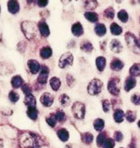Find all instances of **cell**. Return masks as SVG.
Segmentation results:
<instances>
[{
	"label": "cell",
	"mask_w": 140,
	"mask_h": 148,
	"mask_svg": "<svg viewBox=\"0 0 140 148\" xmlns=\"http://www.w3.org/2000/svg\"><path fill=\"white\" fill-rule=\"evenodd\" d=\"M22 31L24 32L26 38L30 40V38L36 36L38 31V25L34 22L26 21L22 23Z\"/></svg>",
	"instance_id": "cell-1"
},
{
	"label": "cell",
	"mask_w": 140,
	"mask_h": 148,
	"mask_svg": "<svg viewBox=\"0 0 140 148\" xmlns=\"http://www.w3.org/2000/svg\"><path fill=\"white\" fill-rule=\"evenodd\" d=\"M125 40L128 47L130 48L132 52L135 53H140V40L134 36L133 33L127 32L125 34Z\"/></svg>",
	"instance_id": "cell-2"
},
{
	"label": "cell",
	"mask_w": 140,
	"mask_h": 148,
	"mask_svg": "<svg viewBox=\"0 0 140 148\" xmlns=\"http://www.w3.org/2000/svg\"><path fill=\"white\" fill-rule=\"evenodd\" d=\"M102 88H103L102 81H100L99 79H93L90 81V83L88 85V92L89 95L96 96L102 91Z\"/></svg>",
	"instance_id": "cell-3"
},
{
	"label": "cell",
	"mask_w": 140,
	"mask_h": 148,
	"mask_svg": "<svg viewBox=\"0 0 140 148\" xmlns=\"http://www.w3.org/2000/svg\"><path fill=\"white\" fill-rule=\"evenodd\" d=\"M119 83H120V79L119 77H113L109 80V82H108V84H107L108 91H109L110 94H112L115 97H118L119 95L120 89L118 86Z\"/></svg>",
	"instance_id": "cell-4"
},
{
	"label": "cell",
	"mask_w": 140,
	"mask_h": 148,
	"mask_svg": "<svg viewBox=\"0 0 140 148\" xmlns=\"http://www.w3.org/2000/svg\"><path fill=\"white\" fill-rule=\"evenodd\" d=\"M72 114H73V115H74L75 118L84 119L85 114H86V106H85L84 103L79 102V101H76V102L72 105Z\"/></svg>",
	"instance_id": "cell-5"
},
{
	"label": "cell",
	"mask_w": 140,
	"mask_h": 148,
	"mask_svg": "<svg viewBox=\"0 0 140 148\" xmlns=\"http://www.w3.org/2000/svg\"><path fill=\"white\" fill-rule=\"evenodd\" d=\"M73 62V56L71 53H63L59 58V62H58V66L60 69H65L67 67L72 65Z\"/></svg>",
	"instance_id": "cell-6"
},
{
	"label": "cell",
	"mask_w": 140,
	"mask_h": 148,
	"mask_svg": "<svg viewBox=\"0 0 140 148\" xmlns=\"http://www.w3.org/2000/svg\"><path fill=\"white\" fill-rule=\"evenodd\" d=\"M49 75V69L46 66H42L40 69V75L38 77V83L41 84H45L48 79Z\"/></svg>",
	"instance_id": "cell-7"
},
{
	"label": "cell",
	"mask_w": 140,
	"mask_h": 148,
	"mask_svg": "<svg viewBox=\"0 0 140 148\" xmlns=\"http://www.w3.org/2000/svg\"><path fill=\"white\" fill-rule=\"evenodd\" d=\"M41 102L45 107H50L54 102V97L50 93H44L41 97Z\"/></svg>",
	"instance_id": "cell-8"
},
{
	"label": "cell",
	"mask_w": 140,
	"mask_h": 148,
	"mask_svg": "<svg viewBox=\"0 0 140 148\" xmlns=\"http://www.w3.org/2000/svg\"><path fill=\"white\" fill-rule=\"evenodd\" d=\"M135 85H137V80L134 77H127L124 83V90L126 92H130L132 89L134 88Z\"/></svg>",
	"instance_id": "cell-9"
},
{
	"label": "cell",
	"mask_w": 140,
	"mask_h": 148,
	"mask_svg": "<svg viewBox=\"0 0 140 148\" xmlns=\"http://www.w3.org/2000/svg\"><path fill=\"white\" fill-rule=\"evenodd\" d=\"M123 67H124V63L121 60L118 59V58H114V59H113L111 61V63H110V68L114 71H121V69H123Z\"/></svg>",
	"instance_id": "cell-10"
},
{
	"label": "cell",
	"mask_w": 140,
	"mask_h": 148,
	"mask_svg": "<svg viewBox=\"0 0 140 148\" xmlns=\"http://www.w3.org/2000/svg\"><path fill=\"white\" fill-rule=\"evenodd\" d=\"M28 68L30 69L31 73L33 74H36L38 72H40V69H41V66H40V63H39L38 61L36 60H29L28 62Z\"/></svg>",
	"instance_id": "cell-11"
},
{
	"label": "cell",
	"mask_w": 140,
	"mask_h": 148,
	"mask_svg": "<svg viewBox=\"0 0 140 148\" xmlns=\"http://www.w3.org/2000/svg\"><path fill=\"white\" fill-rule=\"evenodd\" d=\"M8 10L10 13L12 14H16L19 12L20 10V6H19V3L17 1H13V0H10V1L8 2Z\"/></svg>",
	"instance_id": "cell-12"
},
{
	"label": "cell",
	"mask_w": 140,
	"mask_h": 148,
	"mask_svg": "<svg viewBox=\"0 0 140 148\" xmlns=\"http://www.w3.org/2000/svg\"><path fill=\"white\" fill-rule=\"evenodd\" d=\"M113 117H114V120L116 123H121V122H123L124 118H125V114H124V112L121 110V109H116Z\"/></svg>",
	"instance_id": "cell-13"
},
{
	"label": "cell",
	"mask_w": 140,
	"mask_h": 148,
	"mask_svg": "<svg viewBox=\"0 0 140 148\" xmlns=\"http://www.w3.org/2000/svg\"><path fill=\"white\" fill-rule=\"evenodd\" d=\"M72 32L74 36L80 37L81 35L84 33V29H83L82 25H81L80 23H75V24H73L72 26Z\"/></svg>",
	"instance_id": "cell-14"
},
{
	"label": "cell",
	"mask_w": 140,
	"mask_h": 148,
	"mask_svg": "<svg viewBox=\"0 0 140 148\" xmlns=\"http://www.w3.org/2000/svg\"><path fill=\"white\" fill-rule=\"evenodd\" d=\"M38 27H39V30H40V32H41L42 37L46 38V37H48L50 35V29H49V27H48V25H47L46 23L41 22L40 24H39Z\"/></svg>",
	"instance_id": "cell-15"
},
{
	"label": "cell",
	"mask_w": 140,
	"mask_h": 148,
	"mask_svg": "<svg viewBox=\"0 0 140 148\" xmlns=\"http://www.w3.org/2000/svg\"><path fill=\"white\" fill-rule=\"evenodd\" d=\"M106 66V59L103 56H99L96 58V67L100 72L103 71Z\"/></svg>",
	"instance_id": "cell-16"
},
{
	"label": "cell",
	"mask_w": 140,
	"mask_h": 148,
	"mask_svg": "<svg viewBox=\"0 0 140 148\" xmlns=\"http://www.w3.org/2000/svg\"><path fill=\"white\" fill-rule=\"evenodd\" d=\"M94 31L97 36L99 37H103L106 34V27L103 24H96L94 27Z\"/></svg>",
	"instance_id": "cell-17"
},
{
	"label": "cell",
	"mask_w": 140,
	"mask_h": 148,
	"mask_svg": "<svg viewBox=\"0 0 140 148\" xmlns=\"http://www.w3.org/2000/svg\"><path fill=\"white\" fill-rule=\"evenodd\" d=\"M110 48L114 53H119L122 51V45L121 43L118 40H113L111 41V44H110Z\"/></svg>",
	"instance_id": "cell-18"
},
{
	"label": "cell",
	"mask_w": 140,
	"mask_h": 148,
	"mask_svg": "<svg viewBox=\"0 0 140 148\" xmlns=\"http://www.w3.org/2000/svg\"><path fill=\"white\" fill-rule=\"evenodd\" d=\"M85 18L90 23H97L99 20V15L93 11H87L85 13Z\"/></svg>",
	"instance_id": "cell-19"
},
{
	"label": "cell",
	"mask_w": 140,
	"mask_h": 148,
	"mask_svg": "<svg viewBox=\"0 0 140 148\" xmlns=\"http://www.w3.org/2000/svg\"><path fill=\"white\" fill-rule=\"evenodd\" d=\"M130 75L131 77H138L140 76V64L139 63H135L134 64L132 67L130 68Z\"/></svg>",
	"instance_id": "cell-20"
},
{
	"label": "cell",
	"mask_w": 140,
	"mask_h": 148,
	"mask_svg": "<svg viewBox=\"0 0 140 148\" xmlns=\"http://www.w3.org/2000/svg\"><path fill=\"white\" fill-rule=\"evenodd\" d=\"M53 53V51L50 47H43L41 48V52H40V56H41V58H43V59H48V58L51 57Z\"/></svg>",
	"instance_id": "cell-21"
},
{
	"label": "cell",
	"mask_w": 140,
	"mask_h": 148,
	"mask_svg": "<svg viewBox=\"0 0 140 148\" xmlns=\"http://www.w3.org/2000/svg\"><path fill=\"white\" fill-rule=\"evenodd\" d=\"M23 84H24V80L21 76H14L12 79H11V85L14 88H19L20 86H22Z\"/></svg>",
	"instance_id": "cell-22"
},
{
	"label": "cell",
	"mask_w": 140,
	"mask_h": 148,
	"mask_svg": "<svg viewBox=\"0 0 140 148\" xmlns=\"http://www.w3.org/2000/svg\"><path fill=\"white\" fill-rule=\"evenodd\" d=\"M57 136L62 142H67L69 140V131L65 128H60L57 130Z\"/></svg>",
	"instance_id": "cell-23"
},
{
	"label": "cell",
	"mask_w": 140,
	"mask_h": 148,
	"mask_svg": "<svg viewBox=\"0 0 140 148\" xmlns=\"http://www.w3.org/2000/svg\"><path fill=\"white\" fill-rule=\"evenodd\" d=\"M110 31L113 35H115V36H119L122 33V27L119 26L118 24H116V23H113L110 25Z\"/></svg>",
	"instance_id": "cell-24"
},
{
	"label": "cell",
	"mask_w": 140,
	"mask_h": 148,
	"mask_svg": "<svg viewBox=\"0 0 140 148\" xmlns=\"http://www.w3.org/2000/svg\"><path fill=\"white\" fill-rule=\"evenodd\" d=\"M81 140L86 145H90L93 142V135L89 132H85V133L81 134Z\"/></svg>",
	"instance_id": "cell-25"
},
{
	"label": "cell",
	"mask_w": 140,
	"mask_h": 148,
	"mask_svg": "<svg viewBox=\"0 0 140 148\" xmlns=\"http://www.w3.org/2000/svg\"><path fill=\"white\" fill-rule=\"evenodd\" d=\"M50 85H51V87L54 91H57L61 85V82L57 77H53L52 79L50 80Z\"/></svg>",
	"instance_id": "cell-26"
},
{
	"label": "cell",
	"mask_w": 140,
	"mask_h": 148,
	"mask_svg": "<svg viewBox=\"0 0 140 148\" xmlns=\"http://www.w3.org/2000/svg\"><path fill=\"white\" fill-rule=\"evenodd\" d=\"M26 114H28V117L32 120H36L38 118V110L36 107H28Z\"/></svg>",
	"instance_id": "cell-27"
},
{
	"label": "cell",
	"mask_w": 140,
	"mask_h": 148,
	"mask_svg": "<svg viewBox=\"0 0 140 148\" xmlns=\"http://www.w3.org/2000/svg\"><path fill=\"white\" fill-rule=\"evenodd\" d=\"M106 139H107L106 138V132H104V131L100 132V134L97 136V145H98L99 147H102Z\"/></svg>",
	"instance_id": "cell-28"
},
{
	"label": "cell",
	"mask_w": 140,
	"mask_h": 148,
	"mask_svg": "<svg viewBox=\"0 0 140 148\" xmlns=\"http://www.w3.org/2000/svg\"><path fill=\"white\" fill-rule=\"evenodd\" d=\"M93 127H94V128L97 131L102 132L103 130V127H104V121L103 119H101V118L96 119L94 121V123H93Z\"/></svg>",
	"instance_id": "cell-29"
},
{
	"label": "cell",
	"mask_w": 140,
	"mask_h": 148,
	"mask_svg": "<svg viewBox=\"0 0 140 148\" xmlns=\"http://www.w3.org/2000/svg\"><path fill=\"white\" fill-rule=\"evenodd\" d=\"M25 104L28 105V107H35L36 106V99L31 94L29 96H26L25 99Z\"/></svg>",
	"instance_id": "cell-30"
},
{
	"label": "cell",
	"mask_w": 140,
	"mask_h": 148,
	"mask_svg": "<svg viewBox=\"0 0 140 148\" xmlns=\"http://www.w3.org/2000/svg\"><path fill=\"white\" fill-rule=\"evenodd\" d=\"M118 17L120 21H121L122 23H127L128 20H129V15H128L127 13V11L125 10H119V13H118Z\"/></svg>",
	"instance_id": "cell-31"
},
{
	"label": "cell",
	"mask_w": 140,
	"mask_h": 148,
	"mask_svg": "<svg viewBox=\"0 0 140 148\" xmlns=\"http://www.w3.org/2000/svg\"><path fill=\"white\" fill-rule=\"evenodd\" d=\"M125 118L128 122L130 123H133L135 121V119H137V112H134L133 111H127L126 114H125Z\"/></svg>",
	"instance_id": "cell-32"
},
{
	"label": "cell",
	"mask_w": 140,
	"mask_h": 148,
	"mask_svg": "<svg viewBox=\"0 0 140 148\" xmlns=\"http://www.w3.org/2000/svg\"><path fill=\"white\" fill-rule=\"evenodd\" d=\"M81 50L84 51L86 53H90L93 51V45L90 43L89 41H84L82 44H81Z\"/></svg>",
	"instance_id": "cell-33"
},
{
	"label": "cell",
	"mask_w": 140,
	"mask_h": 148,
	"mask_svg": "<svg viewBox=\"0 0 140 148\" xmlns=\"http://www.w3.org/2000/svg\"><path fill=\"white\" fill-rule=\"evenodd\" d=\"M103 15L108 19V20H112V19H114V17H115V10H114V9H113L112 7L107 8L106 10H104Z\"/></svg>",
	"instance_id": "cell-34"
},
{
	"label": "cell",
	"mask_w": 140,
	"mask_h": 148,
	"mask_svg": "<svg viewBox=\"0 0 140 148\" xmlns=\"http://www.w3.org/2000/svg\"><path fill=\"white\" fill-rule=\"evenodd\" d=\"M59 103L64 107L68 106V105L71 103V99H70V97H68L66 94H62L59 97Z\"/></svg>",
	"instance_id": "cell-35"
},
{
	"label": "cell",
	"mask_w": 140,
	"mask_h": 148,
	"mask_svg": "<svg viewBox=\"0 0 140 148\" xmlns=\"http://www.w3.org/2000/svg\"><path fill=\"white\" fill-rule=\"evenodd\" d=\"M57 118H56V115L55 114H50L47 118H46V122L49 125L50 127H55L56 125H57Z\"/></svg>",
	"instance_id": "cell-36"
},
{
	"label": "cell",
	"mask_w": 140,
	"mask_h": 148,
	"mask_svg": "<svg viewBox=\"0 0 140 148\" xmlns=\"http://www.w3.org/2000/svg\"><path fill=\"white\" fill-rule=\"evenodd\" d=\"M9 99L11 101V102H17V101L19 100V99H20V96H19L18 93L14 92V91H10V94H9Z\"/></svg>",
	"instance_id": "cell-37"
},
{
	"label": "cell",
	"mask_w": 140,
	"mask_h": 148,
	"mask_svg": "<svg viewBox=\"0 0 140 148\" xmlns=\"http://www.w3.org/2000/svg\"><path fill=\"white\" fill-rule=\"evenodd\" d=\"M114 146H115V141H114V140L111 139V138H107L102 147L103 148H114Z\"/></svg>",
	"instance_id": "cell-38"
},
{
	"label": "cell",
	"mask_w": 140,
	"mask_h": 148,
	"mask_svg": "<svg viewBox=\"0 0 140 148\" xmlns=\"http://www.w3.org/2000/svg\"><path fill=\"white\" fill-rule=\"evenodd\" d=\"M102 104H103V110L104 112H108L111 109V103L108 99H103L102 100Z\"/></svg>",
	"instance_id": "cell-39"
},
{
	"label": "cell",
	"mask_w": 140,
	"mask_h": 148,
	"mask_svg": "<svg viewBox=\"0 0 140 148\" xmlns=\"http://www.w3.org/2000/svg\"><path fill=\"white\" fill-rule=\"evenodd\" d=\"M55 115H56V118H57V121H59V122H64L65 121L66 114H65V112L63 111H57Z\"/></svg>",
	"instance_id": "cell-40"
},
{
	"label": "cell",
	"mask_w": 140,
	"mask_h": 148,
	"mask_svg": "<svg viewBox=\"0 0 140 148\" xmlns=\"http://www.w3.org/2000/svg\"><path fill=\"white\" fill-rule=\"evenodd\" d=\"M131 101L134 105H135V106H139L140 105V95L138 94V93L134 94L131 97Z\"/></svg>",
	"instance_id": "cell-41"
},
{
	"label": "cell",
	"mask_w": 140,
	"mask_h": 148,
	"mask_svg": "<svg viewBox=\"0 0 140 148\" xmlns=\"http://www.w3.org/2000/svg\"><path fill=\"white\" fill-rule=\"evenodd\" d=\"M22 90H23V92H24L25 94H26V96H29V95H31V93H32V89H31L30 85L28 84H23Z\"/></svg>",
	"instance_id": "cell-42"
},
{
	"label": "cell",
	"mask_w": 140,
	"mask_h": 148,
	"mask_svg": "<svg viewBox=\"0 0 140 148\" xmlns=\"http://www.w3.org/2000/svg\"><path fill=\"white\" fill-rule=\"evenodd\" d=\"M113 140H114L115 142H121L123 140V134L120 131H116L114 133Z\"/></svg>",
	"instance_id": "cell-43"
},
{
	"label": "cell",
	"mask_w": 140,
	"mask_h": 148,
	"mask_svg": "<svg viewBox=\"0 0 140 148\" xmlns=\"http://www.w3.org/2000/svg\"><path fill=\"white\" fill-rule=\"evenodd\" d=\"M66 82H67V84L70 85V86H72V85L74 84V78H73L72 75H67V79H66Z\"/></svg>",
	"instance_id": "cell-44"
},
{
	"label": "cell",
	"mask_w": 140,
	"mask_h": 148,
	"mask_svg": "<svg viewBox=\"0 0 140 148\" xmlns=\"http://www.w3.org/2000/svg\"><path fill=\"white\" fill-rule=\"evenodd\" d=\"M37 3L40 7H45L48 4V1H40V0H39Z\"/></svg>",
	"instance_id": "cell-45"
},
{
	"label": "cell",
	"mask_w": 140,
	"mask_h": 148,
	"mask_svg": "<svg viewBox=\"0 0 140 148\" xmlns=\"http://www.w3.org/2000/svg\"><path fill=\"white\" fill-rule=\"evenodd\" d=\"M128 148H137V145H135L134 140L130 143V145H129V146H128Z\"/></svg>",
	"instance_id": "cell-46"
},
{
	"label": "cell",
	"mask_w": 140,
	"mask_h": 148,
	"mask_svg": "<svg viewBox=\"0 0 140 148\" xmlns=\"http://www.w3.org/2000/svg\"><path fill=\"white\" fill-rule=\"evenodd\" d=\"M31 148H41V147L40 145H33Z\"/></svg>",
	"instance_id": "cell-47"
},
{
	"label": "cell",
	"mask_w": 140,
	"mask_h": 148,
	"mask_svg": "<svg viewBox=\"0 0 140 148\" xmlns=\"http://www.w3.org/2000/svg\"><path fill=\"white\" fill-rule=\"evenodd\" d=\"M0 148H3V141L0 139Z\"/></svg>",
	"instance_id": "cell-48"
},
{
	"label": "cell",
	"mask_w": 140,
	"mask_h": 148,
	"mask_svg": "<svg viewBox=\"0 0 140 148\" xmlns=\"http://www.w3.org/2000/svg\"><path fill=\"white\" fill-rule=\"evenodd\" d=\"M137 125H138V127L140 128V120H139V121H138V124H137Z\"/></svg>",
	"instance_id": "cell-49"
},
{
	"label": "cell",
	"mask_w": 140,
	"mask_h": 148,
	"mask_svg": "<svg viewBox=\"0 0 140 148\" xmlns=\"http://www.w3.org/2000/svg\"><path fill=\"white\" fill-rule=\"evenodd\" d=\"M0 11H1V8H0Z\"/></svg>",
	"instance_id": "cell-50"
},
{
	"label": "cell",
	"mask_w": 140,
	"mask_h": 148,
	"mask_svg": "<svg viewBox=\"0 0 140 148\" xmlns=\"http://www.w3.org/2000/svg\"><path fill=\"white\" fill-rule=\"evenodd\" d=\"M121 148H122V147H121Z\"/></svg>",
	"instance_id": "cell-51"
}]
</instances>
